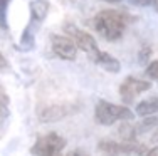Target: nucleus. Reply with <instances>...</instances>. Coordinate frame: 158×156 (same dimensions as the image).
Wrapping results in <instances>:
<instances>
[{
  "label": "nucleus",
  "instance_id": "f257e3e1",
  "mask_svg": "<svg viewBox=\"0 0 158 156\" xmlns=\"http://www.w3.org/2000/svg\"><path fill=\"white\" fill-rule=\"evenodd\" d=\"M128 22H130V17L125 12H119V10H101L93 18L94 30L110 42L121 39Z\"/></svg>",
  "mask_w": 158,
  "mask_h": 156
},
{
  "label": "nucleus",
  "instance_id": "f03ea898",
  "mask_svg": "<svg viewBox=\"0 0 158 156\" xmlns=\"http://www.w3.org/2000/svg\"><path fill=\"white\" fill-rule=\"evenodd\" d=\"M29 9H31V20H29L27 27L22 32L19 50H32L34 49L35 34L39 32V29L42 27V22L46 20L51 5H49L47 0H32Z\"/></svg>",
  "mask_w": 158,
  "mask_h": 156
},
{
  "label": "nucleus",
  "instance_id": "7ed1b4c3",
  "mask_svg": "<svg viewBox=\"0 0 158 156\" xmlns=\"http://www.w3.org/2000/svg\"><path fill=\"white\" fill-rule=\"evenodd\" d=\"M133 118V111L126 106H118L108 101H98L94 107V119L101 126H111L119 121H128Z\"/></svg>",
  "mask_w": 158,
  "mask_h": 156
},
{
  "label": "nucleus",
  "instance_id": "20e7f679",
  "mask_svg": "<svg viewBox=\"0 0 158 156\" xmlns=\"http://www.w3.org/2000/svg\"><path fill=\"white\" fill-rule=\"evenodd\" d=\"M64 30H66V35H69L71 39L74 40V44L77 46V49H81L86 55L89 57V61L94 62L96 57L99 55V47H98L96 39L93 37L89 32L82 30V29L74 27L73 24H66L64 25Z\"/></svg>",
  "mask_w": 158,
  "mask_h": 156
},
{
  "label": "nucleus",
  "instance_id": "39448f33",
  "mask_svg": "<svg viewBox=\"0 0 158 156\" xmlns=\"http://www.w3.org/2000/svg\"><path fill=\"white\" fill-rule=\"evenodd\" d=\"M66 148V139L59 136L57 133H47L35 139L34 146L31 148V153L37 156H54L61 154Z\"/></svg>",
  "mask_w": 158,
  "mask_h": 156
},
{
  "label": "nucleus",
  "instance_id": "423d86ee",
  "mask_svg": "<svg viewBox=\"0 0 158 156\" xmlns=\"http://www.w3.org/2000/svg\"><path fill=\"white\" fill-rule=\"evenodd\" d=\"M98 150L106 154H150L148 148L143 146L141 143H138L136 139H133V141L123 139L121 143H116V141H99Z\"/></svg>",
  "mask_w": 158,
  "mask_h": 156
},
{
  "label": "nucleus",
  "instance_id": "0eeeda50",
  "mask_svg": "<svg viewBox=\"0 0 158 156\" xmlns=\"http://www.w3.org/2000/svg\"><path fill=\"white\" fill-rule=\"evenodd\" d=\"M152 87V82L146 79H138V77H126L125 81H123L121 84H119V98H121L123 102L126 104H131L135 101V99L138 98L140 94H143L145 91H148V89Z\"/></svg>",
  "mask_w": 158,
  "mask_h": 156
},
{
  "label": "nucleus",
  "instance_id": "6e6552de",
  "mask_svg": "<svg viewBox=\"0 0 158 156\" xmlns=\"http://www.w3.org/2000/svg\"><path fill=\"white\" fill-rule=\"evenodd\" d=\"M51 49L62 61H74L77 55V46L69 35H52L51 37Z\"/></svg>",
  "mask_w": 158,
  "mask_h": 156
},
{
  "label": "nucleus",
  "instance_id": "1a4fd4ad",
  "mask_svg": "<svg viewBox=\"0 0 158 156\" xmlns=\"http://www.w3.org/2000/svg\"><path fill=\"white\" fill-rule=\"evenodd\" d=\"M69 111L67 107L64 106H51V107H46L39 113V119L42 122H51V121H57V119H62L64 116H67Z\"/></svg>",
  "mask_w": 158,
  "mask_h": 156
},
{
  "label": "nucleus",
  "instance_id": "9d476101",
  "mask_svg": "<svg viewBox=\"0 0 158 156\" xmlns=\"http://www.w3.org/2000/svg\"><path fill=\"white\" fill-rule=\"evenodd\" d=\"M94 64H98L99 67H103L104 70H108V72H119V69H121V64H119L118 59H114L111 54H108V52H99V55L96 57Z\"/></svg>",
  "mask_w": 158,
  "mask_h": 156
},
{
  "label": "nucleus",
  "instance_id": "9b49d317",
  "mask_svg": "<svg viewBox=\"0 0 158 156\" xmlns=\"http://www.w3.org/2000/svg\"><path fill=\"white\" fill-rule=\"evenodd\" d=\"M158 113V98H152L146 99V101H141L136 104V114L141 118L152 116V114Z\"/></svg>",
  "mask_w": 158,
  "mask_h": 156
},
{
  "label": "nucleus",
  "instance_id": "f8f14e48",
  "mask_svg": "<svg viewBox=\"0 0 158 156\" xmlns=\"http://www.w3.org/2000/svg\"><path fill=\"white\" fill-rule=\"evenodd\" d=\"M10 0H0V34H5L9 30V24H7V7H9Z\"/></svg>",
  "mask_w": 158,
  "mask_h": 156
},
{
  "label": "nucleus",
  "instance_id": "ddd939ff",
  "mask_svg": "<svg viewBox=\"0 0 158 156\" xmlns=\"http://www.w3.org/2000/svg\"><path fill=\"white\" fill-rule=\"evenodd\" d=\"M9 104H0V138H2L3 131H5V124L9 121Z\"/></svg>",
  "mask_w": 158,
  "mask_h": 156
},
{
  "label": "nucleus",
  "instance_id": "4468645a",
  "mask_svg": "<svg viewBox=\"0 0 158 156\" xmlns=\"http://www.w3.org/2000/svg\"><path fill=\"white\" fill-rule=\"evenodd\" d=\"M146 76L158 82V61H152L146 66Z\"/></svg>",
  "mask_w": 158,
  "mask_h": 156
},
{
  "label": "nucleus",
  "instance_id": "2eb2a0df",
  "mask_svg": "<svg viewBox=\"0 0 158 156\" xmlns=\"http://www.w3.org/2000/svg\"><path fill=\"white\" fill-rule=\"evenodd\" d=\"M133 2L138 3V5H150L158 12V0H133Z\"/></svg>",
  "mask_w": 158,
  "mask_h": 156
},
{
  "label": "nucleus",
  "instance_id": "dca6fc26",
  "mask_svg": "<svg viewBox=\"0 0 158 156\" xmlns=\"http://www.w3.org/2000/svg\"><path fill=\"white\" fill-rule=\"evenodd\" d=\"M0 104H9V96H7L2 84H0Z\"/></svg>",
  "mask_w": 158,
  "mask_h": 156
},
{
  "label": "nucleus",
  "instance_id": "f3484780",
  "mask_svg": "<svg viewBox=\"0 0 158 156\" xmlns=\"http://www.w3.org/2000/svg\"><path fill=\"white\" fill-rule=\"evenodd\" d=\"M9 67V62H7V59L3 57V54L0 52V70H3V69H7Z\"/></svg>",
  "mask_w": 158,
  "mask_h": 156
},
{
  "label": "nucleus",
  "instance_id": "a211bd4d",
  "mask_svg": "<svg viewBox=\"0 0 158 156\" xmlns=\"http://www.w3.org/2000/svg\"><path fill=\"white\" fill-rule=\"evenodd\" d=\"M103 2H108V3H118V2H121V0H103Z\"/></svg>",
  "mask_w": 158,
  "mask_h": 156
}]
</instances>
